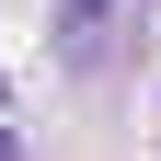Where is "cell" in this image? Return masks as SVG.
<instances>
[{
    "label": "cell",
    "mask_w": 161,
    "mask_h": 161,
    "mask_svg": "<svg viewBox=\"0 0 161 161\" xmlns=\"http://www.w3.org/2000/svg\"><path fill=\"white\" fill-rule=\"evenodd\" d=\"M104 12H115V0H58V46L92 58V46H104Z\"/></svg>",
    "instance_id": "1"
}]
</instances>
